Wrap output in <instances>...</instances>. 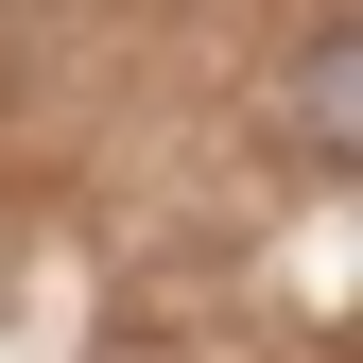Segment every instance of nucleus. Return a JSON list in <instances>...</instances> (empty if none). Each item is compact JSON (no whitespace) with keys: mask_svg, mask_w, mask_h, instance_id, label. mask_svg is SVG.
Wrapping results in <instances>:
<instances>
[{"mask_svg":"<svg viewBox=\"0 0 363 363\" xmlns=\"http://www.w3.org/2000/svg\"><path fill=\"white\" fill-rule=\"evenodd\" d=\"M346 121H363V52L311 35V156H346Z\"/></svg>","mask_w":363,"mask_h":363,"instance_id":"f257e3e1","label":"nucleus"}]
</instances>
